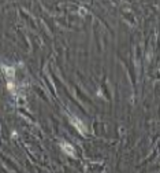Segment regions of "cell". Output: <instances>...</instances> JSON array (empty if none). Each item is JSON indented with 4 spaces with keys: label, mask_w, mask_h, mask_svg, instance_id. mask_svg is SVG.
<instances>
[{
    "label": "cell",
    "mask_w": 160,
    "mask_h": 173,
    "mask_svg": "<svg viewBox=\"0 0 160 173\" xmlns=\"http://www.w3.org/2000/svg\"><path fill=\"white\" fill-rule=\"evenodd\" d=\"M3 70H4L7 79H12V77H14V72H15V69H14V68H7V66H3Z\"/></svg>",
    "instance_id": "cell-3"
},
{
    "label": "cell",
    "mask_w": 160,
    "mask_h": 173,
    "mask_svg": "<svg viewBox=\"0 0 160 173\" xmlns=\"http://www.w3.org/2000/svg\"><path fill=\"white\" fill-rule=\"evenodd\" d=\"M62 148H63V151L66 152L67 155H71V157H74L75 150H74V147H72L71 144H68V143H62Z\"/></svg>",
    "instance_id": "cell-2"
},
{
    "label": "cell",
    "mask_w": 160,
    "mask_h": 173,
    "mask_svg": "<svg viewBox=\"0 0 160 173\" xmlns=\"http://www.w3.org/2000/svg\"><path fill=\"white\" fill-rule=\"evenodd\" d=\"M71 124H72L74 126H75V128H77L78 131H79V133H82V135L85 133V131H86V128H85V125H83L82 122H81V121L78 120L77 117H72V118H71Z\"/></svg>",
    "instance_id": "cell-1"
}]
</instances>
